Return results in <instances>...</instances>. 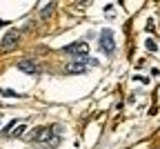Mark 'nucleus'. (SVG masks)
Listing matches in <instances>:
<instances>
[{
  "label": "nucleus",
  "mask_w": 160,
  "mask_h": 149,
  "mask_svg": "<svg viewBox=\"0 0 160 149\" xmlns=\"http://www.w3.org/2000/svg\"><path fill=\"white\" fill-rule=\"evenodd\" d=\"M65 51L67 54H71L76 60H80V62H91L89 58H87V54H89V45H87V42H82V40H80V42H71V45H67L65 47Z\"/></svg>",
  "instance_id": "f257e3e1"
},
{
  "label": "nucleus",
  "mask_w": 160,
  "mask_h": 149,
  "mask_svg": "<svg viewBox=\"0 0 160 149\" xmlns=\"http://www.w3.org/2000/svg\"><path fill=\"white\" fill-rule=\"evenodd\" d=\"M0 96H7V98H20V94L11 91V89H0Z\"/></svg>",
  "instance_id": "1a4fd4ad"
},
{
  "label": "nucleus",
  "mask_w": 160,
  "mask_h": 149,
  "mask_svg": "<svg viewBox=\"0 0 160 149\" xmlns=\"http://www.w3.org/2000/svg\"><path fill=\"white\" fill-rule=\"evenodd\" d=\"M85 65H89V62H73V65L67 67V74H73V71H76V74H82V71H85ZM91 65H96L93 60H91Z\"/></svg>",
  "instance_id": "423d86ee"
},
{
  "label": "nucleus",
  "mask_w": 160,
  "mask_h": 149,
  "mask_svg": "<svg viewBox=\"0 0 160 149\" xmlns=\"http://www.w3.org/2000/svg\"><path fill=\"white\" fill-rule=\"evenodd\" d=\"M53 9H56V3H49V5H47V7H45L42 11H40V18H49Z\"/></svg>",
  "instance_id": "6e6552de"
},
{
  "label": "nucleus",
  "mask_w": 160,
  "mask_h": 149,
  "mask_svg": "<svg viewBox=\"0 0 160 149\" xmlns=\"http://www.w3.org/2000/svg\"><path fill=\"white\" fill-rule=\"evenodd\" d=\"M51 138H56V127H38V129H33L29 134L31 142H47L49 145Z\"/></svg>",
  "instance_id": "f03ea898"
},
{
  "label": "nucleus",
  "mask_w": 160,
  "mask_h": 149,
  "mask_svg": "<svg viewBox=\"0 0 160 149\" xmlns=\"http://www.w3.org/2000/svg\"><path fill=\"white\" fill-rule=\"evenodd\" d=\"M20 38H22V31H20V29H9V31L2 36V40H0V49H11V47H16L18 42H20Z\"/></svg>",
  "instance_id": "7ed1b4c3"
},
{
  "label": "nucleus",
  "mask_w": 160,
  "mask_h": 149,
  "mask_svg": "<svg viewBox=\"0 0 160 149\" xmlns=\"http://www.w3.org/2000/svg\"><path fill=\"white\" fill-rule=\"evenodd\" d=\"M147 49H151V51H156V42H153V40H147Z\"/></svg>",
  "instance_id": "9d476101"
},
{
  "label": "nucleus",
  "mask_w": 160,
  "mask_h": 149,
  "mask_svg": "<svg viewBox=\"0 0 160 149\" xmlns=\"http://www.w3.org/2000/svg\"><path fill=\"white\" fill-rule=\"evenodd\" d=\"M18 69L22 71V74H29V76H33V74H40V67L36 65V62H33L31 58H25V60H20V62H18Z\"/></svg>",
  "instance_id": "39448f33"
},
{
  "label": "nucleus",
  "mask_w": 160,
  "mask_h": 149,
  "mask_svg": "<svg viewBox=\"0 0 160 149\" xmlns=\"http://www.w3.org/2000/svg\"><path fill=\"white\" fill-rule=\"evenodd\" d=\"M100 47H102L105 54H113L116 51V40H113V33L109 29H105L100 33Z\"/></svg>",
  "instance_id": "20e7f679"
},
{
  "label": "nucleus",
  "mask_w": 160,
  "mask_h": 149,
  "mask_svg": "<svg viewBox=\"0 0 160 149\" xmlns=\"http://www.w3.org/2000/svg\"><path fill=\"white\" fill-rule=\"evenodd\" d=\"M25 131H27V125H22V122H18V125L13 127V129H11V134H9V136H22Z\"/></svg>",
  "instance_id": "0eeeda50"
}]
</instances>
